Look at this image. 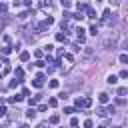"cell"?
Here are the masks:
<instances>
[{"instance_id":"6da1fadb","label":"cell","mask_w":128,"mask_h":128,"mask_svg":"<svg viewBox=\"0 0 128 128\" xmlns=\"http://www.w3.org/2000/svg\"><path fill=\"white\" fill-rule=\"evenodd\" d=\"M116 42H118V32H116V30H110L108 36L102 40V46L110 50V48H116Z\"/></svg>"},{"instance_id":"7a4b0ae2","label":"cell","mask_w":128,"mask_h":128,"mask_svg":"<svg viewBox=\"0 0 128 128\" xmlns=\"http://www.w3.org/2000/svg\"><path fill=\"white\" fill-rule=\"evenodd\" d=\"M94 54H96V50H94L92 46H84V48H82V58H84V60H90Z\"/></svg>"},{"instance_id":"3957f363","label":"cell","mask_w":128,"mask_h":128,"mask_svg":"<svg viewBox=\"0 0 128 128\" xmlns=\"http://www.w3.org/2000/svg\"><path fill=\"white\" fill-rule=\"evenodd\" d=\"M98 102H100V104H108V102H110V96H108L106 92H102V94H98Z\"/></svg>"},{"instance_id":"277c9868","label":"cell","mask_w":128,"mask_h":128,"mask_svg":"<svg viewBox=\"0 0 128 128\" xmlns=\"http://www.w3.org/2000/svg\"><path fill=\"white\" fill-rule=\"evenodd\" d=\"M76 36H78V42H84L86 34H84V28H82V26H80V28H76Z\"/></svg>"},{"instance_id":"5b68a950","label":"cell","mask_w":128,"mask_h":128,"mask_svg":"<svg viewBox=\"0 0 128 128\" xmlns=\"http://www.w3.org/2000/svg\"><path fill=\"white\" fill-rule=\"evenodd\" d=\"M28 16H30V12H28V10H24V12H20V14H18V16H16V18H18V20H20V22H24V20H26V18H28Z\"/></svg>"},{"instance_id":"8992f818","label":"cell","mask_w":128,"mask_h":128,"mask_svg":"<svg viewBox=\"0 0 128 128\" xmlns=\"http://www.w3.org/2000/svg\"><path fill=\"white\" fill-rule=\"evenodd\" d=\"M76 8H78V12H82V10H88L90 6H88L86 2H78V4H76Z\"/></svg>"},{"instance_id":"52a82bcc","label":"cell","mask_w":128,"mask_h":128,"mask_svg":"<svg viewBox=\"0 0 128 128\" xmlns=\"http://www.w3.org/2000/svg\"><path fill=\"white\" fill-rule=\"evenodd\" d=\"M12 50H14V48H12V46H2V48H0V52H2V54H4V56H8V54H10V52H12Z\"/></svg>"},{"instance_id":"ba28073f","label":"cell","mask_w":128,"mask_h":128,"mask_svg":"<svg viewBox=\"0 0 128 128\" xmlns=\"http://www.w3.org/2000/svg\"><path fill=\"white\" fill-rule=\"evenodd\" d=\"M20 60H22V62H28V60H30V52H26V50L20 52Z\"/></svg>"},{"instance_id":"9c48e42d","label":"cell","mask_w":128,"mask_h":128,"mask_svg":"<svg viewBox=\"0 0 128 128\" xmlns=\"http://www.w3.org/2000/svg\"><path fill=\"white\" fill-rule=\"evenodd\" d=\"M98 30H100L98 24H92V26H90V34H92V36H98Z\"/></svg>"},{"instance_id":"30bf717a","label":"cell","mask_w":128,"mask_h":128,"mask_svg":"<svg viewBox=\"0 0 128 128\" xmlns=\"http://www.w3.org/2000/svg\"><path fill=\"white\" fill-rule=\"evenodd\" d=\"M14 74H16V76H18V80L22 82V78H24V70H22V68H16V70H14Z\"/></svg>"},{"instance_id":"8fae6325","label":"cell","mask_w":128,"mask_h":128,"mask_svg":"<svg viewBox=\"0 0 128 128\" xmlns=\"http://www.w3.org/2000/svg\"><path fill=\"white\" fill-rule=\"evenodd\" d=\"M106 82H108V84H116V82H118V76H114V74H110V76L106 78Z\"/></svg>"},{"instance_id":"7c38bea8","label":"cell","mask_w":128,"mask_h":128,"mask_svg":"<svg viewBox=\"0 0 128 128\" xmlns=\"http://www.w3.org/2000/svg\"><path fill=\"white\" fill-rule=\"evenodd\" d=\"M22 98H24V96H18V94H16V96H10V98H8V102H12V104H16V102H20Z\"/></svg>"},{"instance_id":"4fadbf2b","label":"cell","mask_w":128,"mask_h":128,"mask_svg":"<svg viewBox=\"0 0 128 128\" xmlns=\"http://www.w3.org/2000/svg\"><path fill=\"white\" fill-rule=\"evenodd\" d=\"M56 40H58V42H66V34H64V32H58V34H56Z\"/></svg>"},{"instance_id":"5bb4252c","label":"cell","mask_w":128,"mask_h":128,"mask_svg":"<svg viewBox=\"0 0 128 128\" xmlns=\"http://www.w3.org/2000/svg\"><path fill=\"white\" fill-rule=\"evenodd\" d=\"M58 122H60V116L58 114H52L50 116V124H58Z\"/></svg>"},{"instance_id":"9a60e30c","label":"cell","mask_w":128,"mask_h":128,"mask_svg":"<svg viewBox=\"0 0 128 128\" xmlns=\"http://www.w3.org/2000/svg\"><path fill=\"white\" fill-rule=\"evenodd\" d=\"M42 84H44L42 80H36V78L32 80V86H34V88H42Z\"/></svg>"},{"instance_id":"2e32d148","label":"cell","mask_w":128,"mask_h":128,"mask_svg":"<svg viewBox=\"0 0 128 128\" xmlns=\"http://www.w3.org/2000/svg\"><path fill=\"white\" fill-rule=\"evenodd\" d=\"M96 114H98V116H108V110H106V108H98Z\"/></svg>"},{"instance_id":"e0dca14e","label":"cell","mask_w":128,"mask_h":128,"mask_svg":"<svg viewBox=\"0 0 128 128\" xmlns=\"http://www.w3.org/2000/svg\"><path fill=\"white\" fill-rule=\"evenodd\" d=\"M60 26H62V32H64V30H70V28H72V26H70V24H68L66 20H62V24H60Z\"/></svg>"},{"instance_id":"ac0fdd59","label":"cell","mask_w":128,"mask_h":128,"mask_svg":"<svg viewBox=\"0 0 128 128\" xmlns=\"http://www.w3.org/2000/svg\"><path fill=\"white\" fill-rule=\"evenodd\" d=\"M48 86H50V88H58V86H60V82H58V80H50V82H48Z\"/></svg>"},{"instance_id":"d6986e66","label":"cell","mask_w":128,"mask_h":128,"mask_svg":"<svg viewBox=\"0 0 128 128\" xmlns=\"http://www.w3.org/2000/svg\"><path fill=\"white\" fill-rule=\"evenodd\" d=\"M56 104H58V100H56V98H48V106H50V108H54Z\"/></svg>"},{"instance_id":"ffe728a7","label":"cell","mask_w":128,"mask_h":128,"mask_svg":"<svg viewBox=\"0 0 128 128\" xmlns=\"http://www.w3.org/2000/svg\"><path fill=\"white\" fill-rule=\"evenodd\" d=\"M76 112V108H72V106H66L64 108V114H74Z\"/></svg>"},{"instance_id":"44dd1931","label":"cell","mask_w":128,"mask_h":128,"mask_svg":"<svg viewBox=\"0 0 128 128\" xmlns=\"http://www.w3.org/2000/svg\"><path fill=\"white\" fill-rule=\"evenodd\" d=\"M36 112H38V110H34V108H30V110L26 112V116H28V118H34V116H36Z\"/></svg>"},{"instance_id":"7402d4cb","label":"cell","mask_w":128,"mask_h":128,"mask_svg":"<svg viewBox=\"0 0 128 128\" xmlns=\"http://www.w3.org/2000/svg\"><path fill=\"white\" fill-rule=\"evenodd\" d=\"M86 12H88V18H92V20H94V18H96V12H94V10H92V8H88V10H86Z\"/></svg>"},{"instance_id":"603a6c76","label":"cell","mask_w":128,"mask_h":128,"mask_svg":"<svg viewBox=\"0 0 128 128\" xmlns=\"http://www.w3.org/2000/svg\"><path fill=\"white\" fill-rule=\"evenodd\" d=\"M92 106V98H84V108H90Z\"/></svg>"},{"instance_id":"cb8c5ba5","label":"cell","mask_w":128,"mask_h":128,"mask_svg":"<svg viewBox=\"0 0 128 128\" xmlns=\"http://www.w3.org/2000/svg\"><path fill=\"white\" fill-rule=\"evenodd\" d=\"M76 106L78 108H84V98H76Z\"/></svg>"},{"instance_id":"d4e9b609","label":"cell","mask_w":128,"mask_h":128,"mask_svg":"<svg viewBox=\"0 0 128 128\" xmlns=\"http://www.w3.org/2000/svg\"><path fill=\"white\" fill-rule=\"evenodd\" d=\"M70 6H72V4H70V2H68V0H62V8H64V10H68V8H70Z\"/></svg>"},{"instance_id":"484cf974","label":"cell","mask_w":128,"mask_h":128,"mask_svg":"<svg viewBox=\"0 0 128 128\" xmlns=\"http://www.w3.org/2000/svg\"><path fill=\"white\" fill-rule=\"evenodd\" d=\"M72 18H76V20H82V18H84V14H82V12H76V14H72Z\"/></svg>"},{"instance_id":"4316f807","label":"cell","mask_w":128,"mask_h":128,"mask_svg":"<svg viewBox=\"0 0 128 128\" xmlns=\"http://www.w3.org/2000/svg\"><path fill=\"white\" fill-rule=\"evenodd\" d=\"M124 94H128V88H118V96H124Z\"/></svg>"},{"instance_id":"83f0119b","label":"cell","mask_w":128,"mask_h":128,"mask_svg":"<svg viewBox=\"0 0 128 128\" xmlns=\"http://www.w3.org/2000/svg\"><path fill=\"white\" fill-rule=\"evenodd\" d=\"M46 110H48V104H40L38 106V112H46Z\"/></svg>"},{"instance_id":"f1b7e54d","label":"cell","mask_w":128,"mask_h":128,"mask_svg":"<svg viewBox=\"0 0 128 128\" xmlns=\"http://www.w3.org/2000/svg\"><path fill=\"white\" fill-rule=\"evenodd\" d=\"M6 10H8V4H4V2H0V12H2V14H4V12H6Z\"/></svg>"},{"instance_id":"f546056e","label":"cell","mask_w":128,"mask_h":128,"mask_svg":"<svg viewBox=\"0 0 128 128\" xmlns=\"http://www.w3.org/2000/svg\"><path fill=\"white\" fill-rule=\"evenodd\" d=\"M120 62H122V64H128V54H122V56H120Z\"/></svg>"},{"instance_id":"4dcf8cb0","label":"cell","mask_w":128,"mask_h":128,"mask_svg":"<svg viewBox=\"0 0 128 128\" xmlns=\"http://www.w3.org/2000/svg\"><path fill=\"white\" fill-rule=\"evenodd\" d=\"M44 64H46V62H44V60H36V62H34V66H38V68H42V66H44Z\"/></svg>"},{"instance_id":"1f68e13d","label":"cell","mask_w":128,"mask_h":128,"mask_svg":"<svg viewBox=\"0 0 128 128\" xmlns=\"http://www.w3.org/2000/svg\"><path fill=\"white\" fill-rule=\"evenodd\" d=\"M70 126L76 128V126H78V118H72V120H70Z\"/></svg>"},{"instance_id":"d6a6232c","label":"cell","mask_w":128,"mask_h":128,"mask_svg":"<svg viewBox=\"0 0 128 128\" xmlns=\"http://www.w3.org/2000/svg\"><path fill=\"white\" fill-rule=\"evenodd\" d=\"M52 48H54L52 44H46V46H44V52H52Z\"/></svg>"},{"instance_id":"836d02e7","label":"cell","mask_w":128,"mask_h":128,"mask_svg":"<svg viewBox=\"0 0 128 128\" xmlns=\"http://www.w3.org/2000/svg\"><path fill=\"white\" fill-rule=\"evenodd\" d=\"M18 84H20V80H12V82H10V88H16Z\"/></svg>"},{"instance_id":"e575fe53","label":"cell","mask_w":128,"mask_h":128,"mask_svg":"<svg viewBox=\"0 0 128 128\" xmlns=\"http://www.w3.org/2000/svg\"><path fill=\"white\" fill-rule=\"evenodd\" d=\"M92 126H94L92 120H86V122H84V128H92Z\"/></svg>"},{"instance_id":"d590c367","label":"cell","mask_w":128,"mask_h":128,"mask_svg":"<svg viewBox=\"0 0 128 128\" xmlns=\"http://www.w3.org/2000/svg\"><path fill=\"white\" fill-rule=\"evenodd\" d=\"M22 4H24V6H26V8H30V6H32V0H24V2H22Z\"/></svg>"},{"instance_id":"8d00e7d4","label":"cell","mask_w":128,"mask_h":128,"mask_svg":"<svg viewBox=\"0 0 128 128\" xmlns=\"http://www.w3.org/2000/svg\"><path fill=\"white\" fill-rule=\"evenodd\" d=\"M120 78H128V70H122L120 72Z\"/></svg>"},{"instance_id":"74e56055","label":"cell","mask_w":128,"mask_h":128,"mask_svg":"<svg viewBox=\"0 0 128 128\" xmlns=\"http://www.w3.org/2000/svg\"><path fill=\"white\" fill-rule=\"evenodd\" d=\"M106 110H108V114H114V110H116V108H114V106H112V104H110V106H108V108H106Z\"/></svg>"},{"instance_id":"f35d334b","label":"cell","mask_w":128,"mask_h":128,"mask_svg":"<svg viewBox=\"0 0 128 128\" xmlns=\"http://www.w3.org/2000/svg\"><path fill=\"white\" fill-rule=\"evenodd\" d=\"M6 112H8V110H6L4 106H0V116H6Z\"/></svg>"},{"instance_id":"ab89813d","label":"cell","mask_w":128,"mask_h":128,"mask_svg":"<svg viewBox=\"0 0 128 128\" xmlns=\"http://www.w3.org/2000/svg\"><path fill=\"white\" fill-rule=\"evenodd\" d=\"M36 128H48V126H46V124H38Z\"/></svg>"},{"instance_id":"60d3db41","label":"cell","mask_w":128,"mask_h":128,"mask_svg":"<svg viewBox=\"0 0 128 128\" xmlns=\"http://www.w3.org/2000/svg\"><path fill=\"white\" fill-rule=\"evenodd\" d=\"M98 128H108V124H100V126H98Z\"/></svg>"},{"instance_id":"b9f144b4","label":"cell","mask_w":128,"mask_h":128,"mask_svg":"<svg viewBox=\"0 0 128 128\" xmlns=\"http://www.w3.org/2000/svg\"><path fill=\"white\" fill-rule=\"evenodd\" d=\"M20 128H30V126H28V124H22V126H20Z\"/></svg>"},{"instance_id":"7bdbcfd3","label":"cell","mask_w":128,"mask_h":128,"mask_svg":"<svg viewBox=\"0 0 128 128\" xmlns=\"http://www.w3.org/2000/svg\"><path fill=\"white\" fill-rule=\"evenodd\" d=\"M0 80H2V74H0Z\"/></svg>"},{"instance_id":"ee69618b","label":"cell","mask_w":128,"mask_h":128,"mask_svg":"<svg viewBox=\"0 0 128 128\" xmlns=\"http://www.w3.org/2000/svg\"><path fill=\"white\" fill-rule=\"evenodd\" d=\"M116 128H118V126H116Z\"/></svg>"}]
</instances>
